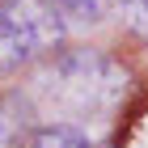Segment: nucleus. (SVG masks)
Returning <instances> with one entry per match:
<instances>
[{"label":"nucleus","instance_id":"nucleus-1","mask_svg":"<svg viewBox=\"0 0 148 148\" xmlns=\"http://www.w3.org/2000/svg\"><path fill=\"white\" fill-rule=\"evenodd\" d=\"M127 93V72L102 51H64L42 76V97L72 114H102Z\"/></svg>","mask_w":148,"mask_h":148},{"label":"nucleus","instance_id":"nucleus-2","mask_svg":"<svg viewBox=\"0 0 148 148\" xmlns=\"http://www.w3.org/2000/svg\"><path fill=\"white\" fill-rule=\"evenodd\" d=\"M64 21L42 0H0V64H21L55 47Z\"/></svg>","mask_w":148,"mask_h":148},{"label":"nucleus","instance_id":"nucleus-3","mask_svg":"<svg viewBox=\"0 0 148 148\" xmlns=\"http://www.w3.org/2000/svg\"><path fill=\"white\" fill-rule=\"evenodd\" d=\"M25 148H93V144H89V136H85L80 127H72V123H42V127L30 131Z\"/></svg>","mask_w":148,"mask_h":148},{"label":"nucleus","instance_id":"nucleus-4","mask_svg":"<svg viewBox=\"0 0 148 148\" xmlns=\"http://www.w3.org/2000/svg\"><path fill=\"white\" fill-rule=\"evenodd\" d=\"M42 4L59 21H89V25L110 13V0H42Z\"/></svg>","mask_w":148,"mask_h":148},{"label":"nucleus","instance_id":"nucleus-5","mask_svg":"<svg viewBox=\"0 0 148 148\" xmlns=\"http://www.w3.org/2000/svg\"><path fill=\"white\" fill-rule=\"evenodd\" d=\"M110 9L123 17V25L131 34L148 38V0H110Z\"/></svg>","mask_w":148,"mask_h":148},{"label":"nucleus","instance_id":"nucleus-6","mask_svg":"<svg viewBox=\"0 0 148 148\" xmlns=\"http://www.w3.org/2000/svg\"><path fill=\"white\" fill-rule=\"evenodd\" d=\"M0 148H13V144H9V136H4V131H0Z\"/></svg>","mask_w":148,"mask_h":148}]
</instances>
